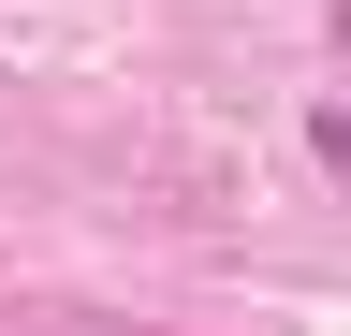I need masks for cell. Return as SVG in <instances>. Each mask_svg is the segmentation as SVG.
Here are the masks:
<instances>
[{"mask_svg": "<svg viewBox=\"0 0 351 336\" xmlns=\"http://www.w3.org/2000/svg\"><path fill=\"white\" fill-rule=\"evenodd\" d=\"M337 29H351V15H337Z\"/></svg>", "mask_w": 351, "mask_h": 336, "instance_id": "obj_2", "label": "cell"}, {"mask_svg": "<svg viewBox=\"0 0 351 336\" xmlns=\"http://www.w3.org/2000/svg\"><path fill=\"white\" fill-rule=\"evenodd\" d=\"M307 146H322L337 176H351V103H322V117H307Z\"/></svg>", "mask_w": 351, "mask_h": 336, "instance_id": "obj_1", "label": "cell"}]
</instances>
